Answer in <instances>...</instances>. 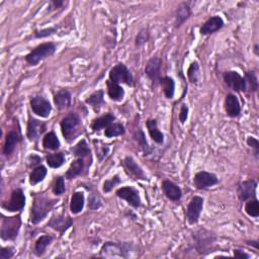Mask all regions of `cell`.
Wrapping results in <instances>:
<instances>
[{"mask_svg":"<svg viewBox=\"0 0 259 259\" xmlns=\"http://www.w3.org/2000/svg\"><path fill=\"white\" fill-rule=\"evenodd\" d=\"M246 143H247V146H249L251 149H253V155L256 160L259 158V142L256 138L254 137H248L247 140H246Z\"/></svg>","mask_w":259,"mask_h":259,"instance_id":"bcb514c9","label":"cell"},{"mask_svg":"<svg viewBox=\"0 0 259 259\" xmlns=\"http://www.w3.org/2000/svg\"><path fill=\"white\" fill-rule=\"evenodd\" d=\"M71 152L72 155H74L76 158H83V159L90 156V154H92V151H90L88 144L86 143V141L84 139L80 140L78 143L73 146L71 148Z\"/></svg>","mask_w":259,"mask_h":259,"instance_id":"8d00e7d4","label":"cell"},{"mask_svg":"<svg viewBox=\"0 0 259 259\" xmlns=\"http://www.w3.org/2000/svg\"><path fill=\"white\" fill-rule=\"evenodd\" d=\"M161 187L165 197L171 202H179L181 198H183V190L176 184L169 179L163 180Z\"/></svg>","mask_w":259,"mask_h":259,"instance_id":"44dd1931","label":"cell"},{"mask_svg":"<svg viewBox=\"0 0 259 259\" xmlns=\"http://www.w3.org/2000/svg\"><path fill=\"white\" fill-rule=\"evenodd\" d=\"M150 40V33L148 29H142L136 36L135 38V46L137 48L143 47L148 41Z\"/></svg>","mask_w":259,"mask_h":259,"instance_id":"ee69618b","label":"cell"},{"mask_svg":"<svg viewBox=\"0 0 259 259\" xmlns=\"http://www.w3.org/2000/svg\"><path fill=\"white\" fill-rule=\"evenodd\" d=\"M42 161V158L40 156H37V155L36 154H32L30 155V156L28 157V163L31 165V166H36V165H41Z\"/></svg>","mask_w":259,"mask_h":259,"instance_id":"816d5d0a","label":"cell"},{"mask_svg":"<svg viewBox=\"0 0 259 259\" xmlns=\"http://www.w3.org/2000/svg\"><path fill=\"white\" fill-rule=\"evenodd\" d=\"M245 82H246V90L248 89V92L254 93L258 89V79L257 75L254 71H248L245 73Z\"/></svg>","mask_w":259,"mask_h":259,"instance_id":"ab89813d","label":"cell"},{"mask_svg":"<svg viewBox=\"0 0 259 259\" xmlns=\"http://www.w3.org/2000/svg\"><path fill=\"white\" fill-rule=\"evenodd\" d=\"M116 197L124 200L134 209H139L142 205L139 191L134 186H123L115 191Z\"/></svg>","mask_w":259,"mask_h":259,"instance_id":"30bf717a","label":"cell"},{"mask_svg":"<svg viewBox=\"0 0 259 259\" xmlns=\"http://www.w3.org/2000/svg\"><path fill=\"white\" fill-rule=\"evenodd\" d=\"M257 181L253 179L244 180L238 185L237 197L240 202H246L250 199L256 198Z\"/></svg>","mask_w":259,"mask_h":259,"instance_id":"e0dca14e","label":"cell"},{"mask_svg":"<svg viewBox=\"0 0 259 259\" xmlns=\"http://www.w3.org/2000/svg\"><path fill=\"white\" fill-rule=\"evenodd\" d=\"M134 250L132 243L107 242L100 249V257L103 258H129Z\"/></svg>","mask_w":259,"mask_h":259,"instance_id":"7a4b0ae2","label":"cell"},{"mask_svg":"<svg viewBox=\"0 0 259 259\" xmlns=\"http://www.w3.org/2000/svg\"><path fill=\"white\" fill-rule=\"evenodd\" d=\"M46 130H47L46 123L34 119L31 116L29 119L27 127V137L29 138L30 141H37L46 132Z\"/></svg>","mask_w":259,"mask_h":259,"instance_id":"ac0fdd59","label":"cell"},{"mask_svg":"<svg viewBox=\"0 0 259 259\" xmlns=\"http://www.w3.org/2000/svg\"><path fill=\"white\" fill-rule=\"evenodd\" d=\"M224 108H225L226 114L229 116V118L237 119L241 115L242 110L240 106V101L235 94H232V93L227 94L225 98Z\"/></svg>","mask_w":259,"mask_h":259,"instance_id":"d6986e66","label":"cell"},{"mask_svg":"<svg viewBox=\"0 0 259 259\" xmlns=\"http://www.w3.org/2000/svg\"><path fill=\"white\" fill-rule=\"evenodd\" d=\"M84 204H85L84 192L75 191L72 194L71 201H70V212L73 215L80 214L84 209Z\"/></svg>","mask_w":259,"mask_h":259,"instance_id":"83f0119b","label":"cell"},{"mask_svg":"<svg viewBox=\"0 0 259 259\" xmlns=\"http://www.w3.org/2000/svg\"><path fill=\"white\" fill-rule=\"evenodd\" d=\"M159 84L163 90V93L167 99H172L175 93V81L170 76L161 77Z\"/></svg>","mask_w":259,"mask_h":259,"instance_id":"d6a6232c","label":"cell"},{"mask_svg":"<svg viewBox=\"0 0 259 259\" xmlns=\"http://www.w3.org/2000/svg\"><path fill=\"white\" fill-rule=\"evenodd\" d=\"M15 255V248L10 247V246H6V247H2L0 250V259H10Z\"/></svg>","mask_w":259,"mask_h":259,"instance_id":"c3c4849f","label":"cell"},{"mask_svg":"<svg viewBox=\"0 0 259 259\" xmlns=\"http://www.w3.org/2000/svg\"><path fill=\"white\" fill-rule=\"evenodd\" d=\"M58 203L57 200L51 199L46 194L38 193L34 197V202L31 210V222L34 225L41 223L47 218L49 213L53 210L55 204Z\"/></svg>","mask_w":259,"mask_h":259,"instance_id":"6da1fadb","label":"cell"},{"mask_svg":"<svg viewBox=\"0 0 259 259\" xmlns=\"http://www.w3.org/2000/svg\"><path fill=\"white\" fill-rule=\"evenodd\" d=\"M188 107L186 105H183L180 108V111H179V115H178V119H179V122L181 124H185V122L187 121V118H188Z\"/></svg>","mask_w":259,"mask_h":259,"instance_id":"681fc988","label":"cell"},{"mask_svg":"<svg viewBox=\"0 0 259 259\" xmlns=\"http://www.w3.org/2000/svg\"><path fill=\"white\" fill-rule=\"evenodd\" d=\"M21 224L20 215L3 217L1 228H0V237L3 241H15L19 234Z\"/></svg>","mask_w":259,"mask_h":259,"instance_id":"3957f363","label":"cell"},{"mask_svg":"<svg viewBox=\"0 0 259 259\" xmlns=\"http://www.w3.org/2000/svg\"><path fill=\"white\" fill-rule=\"evenodd\" d=\"M204 200L202 197H193L187 204L185 211V219L189 225H196L200 221V217L204 209Z\"/></svg>","mask_w":259,"mask_h":259,"instance_id":"9c48e42d","label":"cell"},{"mask_svg":"<svg viewBox=\"0 0 259 259\" xmlns=\"http://www.w3.org/2000/svg\"><path fill=\"white\" fill-rule=\"evenodd\" d=\"M233 254H234L235 258H239V259H247L250 257L248 253H246L240 249H234L233 250Z\"/></svg>","mask_w":259,"mask_h":259,"instance_id":"f5cc1de1","label":"cell"},{"mask_svg":"<svg viewBox=\"0 0 259 259\" xmlns=\"http://www.w3.org/2000/svg\"><path fill=\"white\" fill-rule=\"evenodd\" d=\"M192 15L189 2H181L175 10V29H179L190 18Z\"/></svg>","mask_w":259,"mask_h":259,"instance_id":"7402d4cb","label":"cell"},{"mask_svg":"<svg viewBox=\"0 0 259 259\" xmlns=\"http://www.w3.org/2000/svg\"><path fill=\"white\" fill-rule=\"evenodd\" d=\"M219 184L218 176L213 172L200 171L193 177V185L199 190L209 189Z\"/></svg>","mask_w":259,"mask_h":259,"instance_id":"8fae6325","label":"cell"},{"mask_svg":"<svg viewBox=\"0 0 259 259\" xmlns=\"http://www.w3.org/2000/svg\"><path fill=\"white\" fill-rule=\"evenodd\" d=\"M133 138L136 141V143L139 145L140 149L143 151L145 156H149L152 153V148L148 144V141L146 140L145 133L143 132V130H141L140 128L135 130V132L133 134Z\"/></svg>","mask_w":259,"mask_h":259,"instance_id":"1f68e13d","label":"cell"},{"mask_svg":"<svg viewBox=\"0 0 259 259\" xmlns=\"http://www.w3.org/2000/svg\"><path fill=\"white\" fill-rule=\"evenodd\" d=\"M122 184V180L120 178V176L116 174L114 176H112L110 179H107L105 183H103L102 185V191L105 193H110L116 185H119Z\"/></svg>","mask_w":259,"mask_h":259,"instance_id":"7bdbcfd3","label":"cell"},{"mask_svg":"<svg viewBox=\"0 0 259 259\" xmlns=\"http://www.w3.org/2000/svg\"><path fill=\"white\" fill-rule=\"evenodd\" d=\"M126 129L125 127L120 123H112L110 127H108L105 130V136L107 138H115L125 135Z\"/></svg>","mask_w":259,"mask_h":259,"instance_id":"f35d334b","label":"cell"},{"mask_svg":"<svg viewBox=\"0 0 259 259\" xmlns=\"http://www.w3.org/2000/svg\"><path fill=\"white\" fill-rule=\"evenodd\" d=\"M192 237L194 244H196V249L199 253L206 254L212 252L213 245L217 240V237L214 233L205 229H201L196 233H193Z\"/></svg>","mask_w":259,"mask_h":259,"instance_id":"8992f818","label":"cell"},{"mask_svg":"<svg viewBox=\"0 0 259 259\" xmlns=\"http://www.w3.org/2000/svg\"><path fill=\"white\" fill-rule=\"evenodd\" d=\"M81 126V119L78 113L71 111L67 113L60 122L61 132L64 139L70 142L75 139L78 128Z\"/></svg>","mask_w":259,"mask_h":259,"instance_id":"5b68a950","label":"cell"},{"mask_svg":"<svg viewBox=\"0 0 259 259\" xmlns=\"http://www.w3.org/2000/svg\"><path fill=\"white\" fill-rule=\"evenodd\" d=\"M258 48H259L258 44H255V45H254V47H253V52H254V54H255L256 56H258V55H259V52H258Z\"/></svg>","mask_w":259,"mask_h":259,"instance_id":"11a10c76","label":"cell"},{"mask_svg":"<svg viewBox=\"0 0 259 259\" xmlns=\"http://www.w3.org/2000/svg\"><path fill=\"white\" fill-rule=\"evenodd\" d=\"M247 245H250V246H253V247L257 250L258 249V241H247V243H246Z\"/></svg>","mask_w":259,"mask_h":259,"instance_id":"db71d44e","label":"cell"},{"mask_svg":"<svg viewBox=\"0 0 259 259\" xmlns=\"http://www.w3.org/2000/svg\"><path fill=\"white\" fill-rule=\"evenodd\" d=\"M57 31H58V29L56 27L46 28V29H43V30H40V31H38V30L35 31L34 36L37 38H45V37H48L55 35L57 33Z\"/></svg>","mask_w":259,"mask_h":259,"instance_id":"f6af8a7d","label":"cell"},{"mask_svg":"<svg viewBox=\"0 0 259 259\" xmlns=\"http://www.w3.org/2000/svg\"><path fill=\"white\" fill-rule=\"evenodd\" d=\"M225 84L235 92H245L246 82L244 77L236 71H227L223 74Z\"/></svg>","mask_w":259,"mask_h":259,"instance_id":"4fadbf2b","label":"cell"},{"mask_svg":"<svg viewBox=\"0 0 259 259\" xmlns=\"http://www.w3.org/2000/svg\"><path fill=\"white\" fill-rule=\"evenodd\" d=\"M162 59L159 57H152L145 66V74L153 85H157L161 79Z\"/></svg>","mask_w":259,"mask_h":259,"instance_id":"9a60e30c","label":"cell"},{"mask_svg":"<svg viewBox=\"0 0 259 259\" xmlns=\"http://www.w3.org/2000/svg\"><path fill=\"white\" fill-rule=\"evenodd\" d=\"M85 168V162L83 158H76L72 161L70 164L68 170L65 173V178L68 180L75 179L76 177L80 176L83 173V170Z\"/></svg>","mask_w":259,"mask_h":259,"instance_id":"4316f807","label":"cell"},{"mask_svg":"<svg viewBox=\"0 0 259 259\" xmlns=\"http://www.w3.org/2000/svg\"><path fill=\"white\" fill-rule=\"evenodd\" d=\"M25 194L23 193L21 188H17L11 192L10 198L7 202L2 204V209L9 213H17L21 212L25 206Z\"/></svg>","mask_w":259,"mask_h":259,"instance_id":"ba28073f","label":"cell"},{"mask_svg":"<svg viewBox=\"0 0 259 259\" xmlns=\"http://www.w3.org/2000/svg\"><path fill=\"white\" fill-rule=\"evenodd\" d=\"M47 174H48V170H47L46 166L42 164L36 166L30 174V178H29L30 185L34 186V185H37V184L42 183V181H44V179L46 178Z\"/></svg>","mask_w":259,"mask_h":259,"instance_id":"e575fe53","label":"cell"},{"mask_svg":"<svg viewBox=\"0 0 259 259\" xmlns=\"http://www.w3.org/2000/svg\"><path fill=\"white\" fill-rule=\"evenodd\" d=\"M54 237L51 235H43L41 237H38L35 243L34 247V254L37 257H41L46 253V249L51 243L53 242Z\"/></svg>","mask_w":259,"mask_h":259,"instance_id":"4dcf8cb0","label":"cell"},{"mask_svg":"<svg viewBox=\"0 0 259 259\" xmlns=\"http://www.w3.org/2000/svg\"><path fill=\"white\" fill-rule=\"evenodd\" d=\"M101 206V201L96 194H92L88 199V208L92 211L98 210Z\"/></svg>","mask_w":259,"mask_h":259,"instance_id":"7dc6e473","label":"cell"},{"mask_svg":"<svg viewBox=\"0 0 259 259\" xmlns=\"http://www.w3.org/2000/svg\"><path fill=\"white\" fill-rule=\"evenodd\" d=\"M72 95L68 89H61L54 95V103L59 111H64L70 108Z\"/></svg>","mask_w":259,"mask_h":259,"instance_id":"cb8c5ba5","label":"cell"},{"mask_svg":"<svg viewBox=\"0 0 259 259\" xmlns=\"http://www.w3.org/2000/svg\"><path fill=\"white\" fill-rule=\"evenodd\" d=\"M224 25L225 22L221 17L214 16L202 25L200 33L203 36H210L219 32L220 30H222L224 28Z\"/></svg>","mask_w":259,"mask_h":259,"instance_id":"ffe728a7","label":"cell"},{"mask_svg":"<svg viewBox=\"0 0 259 259\" xmlns=\"http://www.w3.org/2000/svg\"><path fill=\"white\" fill-rule=\"evenodd\" d=\"M146 128L153 142H155V143L158 145H162L164 143V134L159 130L158 123L156 120L148 119L146 121Z\"/></svg>","mask_w":259,"mask_h":259,"instance_id":"d4e9b609","label":"cell"},{"mask_svg":"<svg viewBox=\"0 0 259 259\" xmlns=\"http://www.w3.org/2000/svg\"><path fill=\"white\" fill-rule=\"evenodd\" d=\"M33 112L43 119H48L52 112L51 102L43 96H35L30 101Z\"/></svg>","mask_w":259,"mask_h":259,"instance_id":"5bb4252c","label":"cell"},{"mask_svg":"<svg viewBox=\"0 0 259 259\" xmlns=\"http://www.w3.org/2000/svg\"><path fill=\"white\" fill-rule=\"evenodd\" d=\"M125 172L133 180H146L147 175L132 156H126L122 162Z\"/></svg>","mask_w":259,"mask_h":259,"instance_id":"7c38bea8","label":"cell"},{"mask_svg":"<svg viewBox=\"0 0 259 259\" xmlns=\"http://www.w3.org/2000/svg\"><path fill=\"white\" fill-rule=\"evenodd\" d=\"M107 87H108V95L113 101H122L125 97V89L122 87L121 84L112 82L111 80H107Z\"/></svg>","mask_w":259,"mask_h":259,"instance_id":"f1b7e54d","label":"cell"},{"mask_svg":"<svg viewBox=\"0 0 259 259\" xmlns=\"http://www.w3.org/2000/svg\"><path fill=\"white\" fill-rule=\"evenodd\" d=\"M187 78L192 84H198L201 79V68L198 61H193L187 69Z\"/></svg>","mask_w":259,"mask_h":259,"instance_id":"74e56055","label":"cell"},{"mask_svg":"<svg viewBox=\"0 0 259 259\" xmlns=\"http://www.w3.org/2000/svg\"><path fill=\"white\" fill-rule=\"evenodd\" d=\"M85 103L92 107L96 112H98L101 107L105 105V92H103V90L100 89L93 92L92 94H90L85 99Z\"/></svg>","mask_w":259,"mask_h":259,"instance_id":"f546056e","label":"cell"},{"mask_svg":"<svg viewBox=\"0 0 259 259\" xmlns=\"http://www.w3.org/2000/svg\"><path fill=\"white\" fill-rule=\"evenodd\" d=\"M65 160H66V157H65V154L63 152L49 153L46 156V161L48 166L51 168H54V169L60 168L65 163Z\"/></svg>","mask_w":259,"mask_h":259,"instance_id":"d590c367","label":"cell"},{"mask_svg":"<svg viewBox=\"0 0 259 259\" xmlns=\"http://www.w3.org/2000/svg\"><path fill=\"white\" fill-rule=\"evenodd\" d=\"M245 213L251 218H258L259 217V202L256 198L246 201Z\"/></svg>","mask_w":259,"mask_h":259,"instance_id":"60d3db41","label":"cell"},{"mask_svg":"<svg viewBox=\"0 0 259 259\" xmlns=\"http://www.w3.org/2000/svg\"><path fill=\"white\" fill-rule=\"evenodd\" d=\"M52 190H53V193L57 197H60L65 193V191H66V186H65V179L63 176L58 175L55 177Z\"/></svg>","mask_w":259,"mask_h":259,"instance_id":"b9f144b4","label":"cell"},{"mask_svg":"<svg viewBox=\"0 0 259 259\" xmlns=\"http://www.w3.org/2000/svg\"><path fill=\"white\" fill-rule=\"evenodd\" d=\"M20 139H21V136L19 135V133L17 131H14V130H12V131H9L6 134L4 146H3L4 156L6 157L11 156L12 153L15 152L18 144L19 143Z\"/></svg>","mask_w":259,"mask_h":259,"instance_id":"603a6c76","label":"cell"},{"mask_svg":"<svg viewBox=\"0 0 259 259\" xmlns=\"http://www.w3.org/2000/svg\"><path fill=\"white\" fill-rule=\"evenodd\" d=\"M72 225H73V220L68 216H65L64 214L53 216L48 222V227L58 232L60 235H64L65 232L69 230L72 227Z\"/></svg>","mask_w":259,"mask_h":259,"instance_id":"2e32d148","label":"cell"},{"mask_svg":"<svg viewBox=\"0 0 259 259\" xmlns=\"http://www.w3.org/2000/svg\"><path fill=\"white\" fill-rule=\"evenodd\" d=\"M109 80L119 84L124 83L130 87H133L135 84L133 74L123 63L116 64L111 69L109 73Z\"/></svg>","mask_w":259,"mask_h":259,"instance_id":"52a82bcc","label":"cell"},{"mask_svg":"<svg viewBox=\"0 0 259 259\" xmlns=\"http://www.w3.org/2000/svg\"><path fill=\"white\" fill-rule=\"evenodd\" d=\"M61 147V142L55 132L51 131L47 133L43 138V148L45 150L57 151Z\"/></svg>","mask_w":259,"mask_h":259,"instance_id":"836d02e7","label":"cell"},{"mask_svg":"<svg viewBox=\"0 0 259 259\" xmlns=\"http://www.w3.org/2000/svg\"><path fill=\"white\" fill-rule=\"evenodd\" d=\"M114 121H115V115L111 112H107L94 119L90 127H92V129L93 130V132H99L101 130H106L112 123H114Z\"/></svg>","mask_w":259,"mask_h":259,"instance_id":"484cf974","label":"cell"},{"mask_svg":"<svg viewBox=\"0 0 259 259\" xmlns=\"http://www.w3.org/2000/svg\"><path fill=\"white\" fill-rule=\"evenodd\" d=\"M56 50L57 47L54 43H43L34 48L30 53L25 56V62H27L30 66H37V65L43 60L53 56Z\"/></svg>","mask_w":259,"mask_h":259,"instance_id":"277c9868","label":"cell"},{"mask_svg":"<svg viewBox=\"0 0 259 259\" xmlns=\"http://www.w3.org/2000/svg\"><path fill=\"white\" fill-rule=\"evenodd\" d=\"M65 4V2L63 1V0H51V1L49 2V7H48V10L51 12V11H54L58 8H61L63 5Z\"/></svg>","mask_w":259,"mask_h":259,"instance_id":"f907efd6","label":"cell"}]
</instances>
